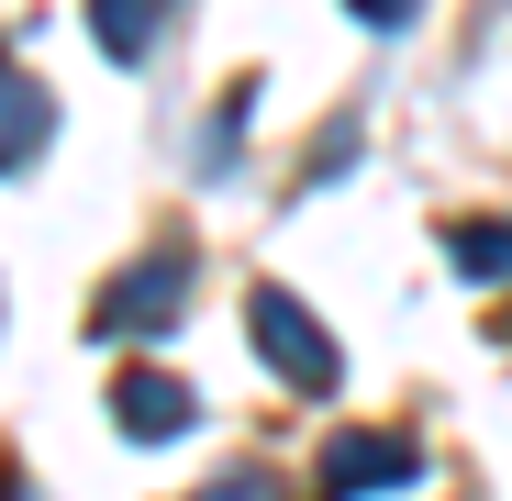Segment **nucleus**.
Wrapping results in <instances>:
<instances>
[{
	"label": "nucleus",
	"instance_id": "1",
	"mask_svg": "<svg viewBox=\"0 0 512 501\" xmlns=\"http://www.w3.org/2000/svg\"><path fill=\"white\" fill-rule=\"evenodd\" d=\"M256 346H268V368L290 379V390H334V346H323V323H301V301L290 290H256Z\"/></svg>",
	"mask_w": 512,
	"mask_h": 501
},
{
	"label": "nucleus",
	"instance_id": "3",
	"mask_svg": "<svg viewBox=\"0 0 512 501\" xmlns=\"http://www.w3.org/2000/svg\"><path fill=\"white\" fill-rule=\"evenodd\" d=\"M179 279H190V257H179V245H156V257L112 290V323H179V312H167V301H179Z\"/></svg>",
	"mask_w": 512,
	"mask_h": 501
},
{
	"label": "nucleus",
	"instance_id": "4",
	"mask_svg": "<svg viewBox=\"0 0 512 501\" xmlns=\"http://www.w3.org/2000/svg\"><path fill=\"white\" fill-rule=\"evenodd\" d=\"M190 424V390H167V379H123V435H179Z\"/></svg>",
	"mask_w": 512,
	"mask_h": 501
},
{
	"label": "nucleus",
	"instance_id": "5",
	"mask_svg": "<svg viewBox=\"0 0 512 501\" xmlns=\"http://www.w3.org/2000/svg\"><path fill=\"white\" fill-rule=\"evenodd\" d=\"M90 23H101V45H112V56H134V45L167 23V0H90Z\"/></svg>",
	"mask_w": 512,
	"mask_h": 501
},
{
	"label": "nucleus",
	"instance_id": "2",
	"mask_svg": "<svg viewBox=\"0 0 512 501\" xmlns=\"http://www.w3.org/2000/svg\"><path fill=\"white\" fill-rule=\"evenodd\" d=\"M401 479H412V446H401V435H334V446H323V490H334V501L401 490Z\"/></svg>",
	"mask_w": 512,
	"mask_h": 501
},
{
	"label": "nucleus",
	"instance_id": "7",
	"mask_svg": "<svg viewBox=\"0 0 512 501\" xmlns=\"http://www.w3.org/2000/svg\"><path fill=\"white\" fill-rule=\"evenodd\" d=\"M357 12H368V23H401V12H412V0H357Z\"/></svg>",
	"mask_w": 512,
	"mask_h": 501
},
{
	"label": "nucleus",
	"instance_id": "6",
	"mask_svg": "<svg viewBox=\"0 0 512 501\" xmlns=\"http://www.w3.org/2000/svg\"><path fill=\"white\" fill-rule=\"evenodd\" d=\"M457 268H468V279H512V223H501V234L457 223Z\"/></svg>",
	"mask_w": 512,
	"mask_h": 501
}]
</instances>
